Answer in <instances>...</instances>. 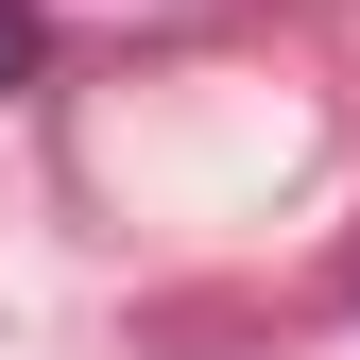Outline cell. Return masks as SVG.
<instances>
[{
	"label": "cell",
	"mask_w": 360,
	"mask_h": 360,
	"mask_svg": "<svg viewBox=\"0 0 360 360\" xmlns=\"http://www.w3.org/2000/svg\"><path fill=\"white\" fill-rule=\"evenodd\" d=\"M18 69H34V18H18V0H0V86H18Z\"/></svg>",
	"instance_id": "cell-1"
}]
</instances>
